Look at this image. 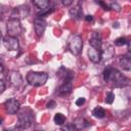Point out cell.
<instances>
[{
	"label": "cell",
	"mask_w": 131,
	"mask_h": 131,
	"mask_svg": "<svg viewBox=\"0 0 131 131\" xmlns=\"http://www.w3.org/2000/svg\"><path fill=\"white\" fill-rule=\"evenodd\" d=\"M102 75H103L104 81L110 82L115 87H124L128 85V79L123 74H121L117 69L108 67L104 69Z\"/></svg>",
	"instance_id": "6da1fadb"
},
{
	"label": "cell",
	"mask_w": 131,
	"mask_h": 131,
	"mask_svg": "<svg viewBox=\"0 0 131 131\" xmlns=\"http://www.w3.org/2000/svg\"><path fill=\"white\" fill-rule=\"evenodd\" d=\"M48 79V75L44 72H29L27 75V81L29 82L30 85L35 86V87H39L42 86L46 83Z\"/></svg>",
	"instance_id": "7a4b0ae2"
},
{
	"label": "cell",
	"mask_w": 131,
	"mask_h": 131,
	"mask_svg": "<svg viewBox=\"0 0 131 131\" xmlns=\"http://www.w3.org/2000/svg\"><path fill=\"white\" fill-rule=\"evenodd\" d=\"M6 30L7 35L12 37H17L23 33V28L20 25V21L15 18H10L6 24Z\"/></svg>",
	"instance_id": "3957f363"
},
{
	"label": "cell",
	"mask_w": 131,
	"mask_h": 131,
	"mask_svg": "<svg viewBox=\"0 0 131 131\" xmlns=\"http://www.w3.org/2000/svg\"><path fill=\"white\" fill-rule=\"evenodd\" d=\"M82 47H83V40L80 36L78 35H74L71 37L70 39V42H69V49L70 51L75 54V55H78L81 50H82Z\"/></svg>",
	"instance_id": "277c9868"
},
{
	"label": "cell",
	"mask_w": 131,
	"mask_h": 131,
	"mask_svg": "<svg viewBox=\"0 0 131 131\" xmlns=\"http://www.w3.org/2000/svg\"><path fill=\"white\" fill-rule=\"evenodd\" d=\"M30 13V8L27 5H20L17 6L15 8H13L12 13H11V18H15V19H23L26 18Z\"/></svg>",
	"instance_id": "5b68a950"
},
{
	"label": "cell",
	"mask_w": 131,
	"mask_h": 131,
	"mask_svg": "<svg viewBox=\"0 0 131 131\" xmlns=\"http://www.w3.org/2000/svg\"><path fill=\"white\" fill-rule=\"evenodd\" d=\"M33 114L27 113V112H23L18 115V126L21 128H28L31 126L32 122H33Z\"/></svg>",
	"instance_id": "8992f818"
},
{
	"label": "cell",
	"mask_w": 131,
	"mask_h": 131,
	"mask_svg": "<svg viewBox=\"0 0 131 131\" xmlns=\"http://www.w3.org/2000/svg\"><path fill=\"white\" fill-rule=\"evenodd\" d=\"M3 45L7 50H10V51L17 50L19 47V44H18L16 37H12L9 35H7L3 38Z\"/></svg>",
	"instance_id": "52a82bcc"
},
{
	"label": "cell",
	"mask_w": 131,
	"mask_h": 131,
	"mask_svg": "<svg viewBox=\"0 0 131 131\" xmlns=\"http://www.w3.org/2000/svg\"><path fill=\"white\" fill-rule=\"evenodd\" d=\"M4 106H5V110L8 114L13 115V114H16L19 111L20 103L16 98H9L8 100L5 101Z\"/></svg>",
	"instance_id": "ba28073f"
},
{
	"label": "cell",
	"mask_w": 131,
	"mask_h": 131,
	"mask_svg": "<svg viewBox=\"0 0 131 131\" xmlns=\"http://www.w3.org/2000/svg\"><path fill=\"white\" fill-rule=\"evenodd\" d=\"M8 80H9L10 84L16 88H18L23 85V77L18 72H15V71L10 72V74L8 75Z\"/></svg>",
	"instance_id": "9c48e42d"
},
{
	"label": "cell",
	"mask_w": 131,
	"mask_h": 131,
	"mask_svg": "<svg viewBox=\"0 0 131 131\" xmlns=\"http://www.w3.org/2000/svg\"><path fill=\"white\" fill-rule=\"evenodd\" d=\"M34 29L36 32V35L38 37H42L43 33L45 32L46 29V23L44 19H42L41 17H38L34 20Z\"/></svg>",
	"instance_id": "30bf717a"
},
{
	"label": "cell",
	"mask_w": 131,
	"mask_h": 131,
	"mask_svg": "<svg viewBox=\"0 0 131 131\" xmlns=\"http://www.w3.org/2000/svg\"><path fill=\"white\" fill-rule=\"evenodd\" d=\"M88 57L94 63L99 62L101 60V49H97L90 46V48L88 49Z\"/></svg>",
	"instance_id": "8fae6325"
},
{
	"label": "cell",
	"mask_w": 131,
	"mask_h": 131,
	"mask_svg": "<svg viewBox=\"0 0 131 131\" xmlns=\"http://www.w3.org/2000/svg\"><path fill=\"white\" fill-rule=\"evenodd\" d=\"M72 90H73L72 81H64L63 84L59 87L58 93H59V95H68L72 92Z\"/></svg>",
	"instance_id": "7c38bea8"
},
{
	"label": "cell",
	"mask_w": 131,
	"mask_h": 131,
	"mask_svg": "<svg viewBox=\"0 0 131 131\" xmlns=\"http://www.w3.org/2000/svg\"><path fill=\"white\" fill-rule=\"evenodd\" d=\"M74 72L68 70V69H64V68H60L59 71H58V76L60 78H62L64 81H72L73 78H74Z\"/></svg>",
	"instance_id": "4fadbf2b"
},
{
	"label": "cell",
	"mask_w": 131,
	"mask_h": 131,
	"mask_svg": "<svg viewBox=\"0 0 131 131\" xmlns=\"http://www.w3.org/2000/svg\"><path fill=\"white\" fill-rule=\"evenodd\" d=\"M72 124L74 125L75 129H84V128H86V127H88L90 125L87 120H85L84 118H81V117L80 118H76Z\"/></svg>",
	"instance_id": "5bb4252c"
},
{
	"label": "cell",
	"mask_w": 131,
	"mask_h": 131,
	"mask_svg": "<svg viewBox=\"0 0 131 131\" xmlns=\"http://www.w3.org/2000/svg\"><path fill=\"white\" fill-rule=\"evenodd\" d=\"M120 66L123 68L125 71H130L131 70V59L128 56H122L120 58Z\"/></svg>",
	"instance_id": "9a60e30c"
},
{
	"label": "cell",
	"mask_w": 131,
	"mask_h": 131,
	"mask_svg": "<svg viewBox=\"0 0 131 131\" xmlns=\"http://www.w3.org/2000/svg\"><path fill=\"white\" fill-rule=\"evenodd\" d=\"M89 44L91 47H94V48H97V49H101V45H102V42H101V38L99 37H96V36H93L90 40H89Z\"/></svg>",
	"instance_id": "2e32d148"
},
{
	"label": "cell",
	"mask_w": 131,
	"mask_h": 131,
	"mask_svg": "<svg viewBox=\"0 0 131 131\" xmlns=\"http://www.w3.org/2000/svg\"><path fill=\"white\" fill-rule=\"evenodd\" d=\"M32 1L41 10H45L46 8H48L49 2H50V0H32Z\"/></svg>",
	"instance_id": "e0dca14e"
},
{
	"label": "cell",
	"mask_w": 131,
	"mask_h": 131,
	"mask_svg": "<svg viewBox=\"0 0 131 131\" xmlns=\"http://www.w3.org/2000/svg\"><path fill=\"white\" fill-rule=\"evenodd\" d=\"M92 115H93L95 118H97V119H102V118H104V116H105V111H104L101 106H96V107L92 111Z\"/></svg>",
	"instance_id": "ac0fdd59"
},
{
	"label": "cell",
	"mask_w": 131,
	"mask_h": 131,
	"mask_svg": "<svg viewBox=\"0 0 131 131\" xmlns=\"http://www.w3.org/2000/svg\"><path fill=\"white\" fill-rule=\"evenodd\" d=\"M66 122V117L64 115H62L61 113H57L55 116H54V123L58 126H61L63 125Z\"/></svg>",
	"instance_id": "d6986e66"
},
{
	"label": "cell",
	"mask_w": 131,
	"mask_h": 131,
	"mask_svg": "<svg viewBox=\"0 0 131 131\" xmlns=\"http://www.w3.org/2000/svg\"><path fill=\"white\" fill-rule=\"evenodd\" d=\"M70 14L73 16V17H79L81 14H82V9L80 7V5H77L75 6L74 8H72L70 10Z\"/></svg>",
	"instance_id": "ffe728a7"
},
{
	"label": "cell",
	"mask_w": 131,
	"mask_h": 131,
	"mask_svg": "<svg viewBox=\"0 0 131 131\" xmlns=\"http://www.w3.org/2000/svg\"><path fill=\"white\" fill-rule=\"evenodd\" d=\"M127 43H128V41H127V39L124 38V37H119V38H117V39L115 40V44H116L117 46H123V45H126Z\"/></svg>",
	"instance_id": "44dd1931"
},
{
	"label": "cell",
	"mask_w": 131,
	"mask_h": 131,
	"mask_svg": "<svg viewBox=\"0 0 131 131\" xmlns=\"http://www.w3.org/2000/svg\"><path fill=\"white\" fill-rule=\"evenodd\" d=\"M114 100H115V94L113 92H111V91L107 92L106 93V96H105V102L107 104H112L114 102Z\"/></svg>",
	"instance_id": "7402d4cb"
},
{
	"label": "cell",
	"mask_w": 131,
	"mask_h": 131,
	"mask_svg": "<svg viewBox=\"0 0 131 131\" xmlns=\"http://www.w3.org/2000/svg\"><path fill=\"white\" fill-rule=\"evenodd\" d=\"M61 130H71V131H73V130H75V127H74V125L73 124H68V125H66V126H62L61 125Z\"/></svg>",
	"instance_id": "603a6c76"
},
{
	"label": "cell",
	"mask_w": 131,
	"mask_h": 131,
	"mask_svg": "<svg viewBox=\"0 0 131 131\" xmlns=\"http://www.w3.org/2000/svg\"><path fill=\"white\" fill-rule=\"evenodd\" d=\"M84 103H85V98L84 97H80V98H78L76 100V105H78V106H81Z\"/></svg>",
	"instance_id": "cb8c5ba5"
},
{
	"label": "cell",
	"mask_w": 131,
	"mask_h": 131,
	"mask_svg": "<svg viewBox=\"0 0 131 131\" xmlns=\"http://www.w3.org/2000/svg\"><path fill=\"white\" fill-rule=\"evenodd\" d=\"M55 105H56V102H55L54 100H50V101L46 104L47 108H53V107H55Z\"/></svg>",
	"instance_id": "d4e9b609"
},
{
	"label": "cell",
	"mask_w": 131,
	"mask_h": 131,
	"mask_svg": "<svg viewBox=\"0 0 131 131\" xmlns=\"http://www.w3.org/2000/svg\"><path fill=\"white\" fill-rule=\"evenodd\" d=\"M96 2H97L99 5H101V6L103 7V9H105V10H108V9H110V7H108L107 5H105V4H104L103 0H96Z\"/></svg>",
	"instance_id": "484cf974"
},
{
	"label": "cell",
	"mask_w": 131,
	"mask_h": 131,
	"mask_svg": "<svg viewBox=\"0 0 131 131\" xmlns=\"http://www.w3.org/2000/svg\"><path fill=\"white\" fill-rule=\"evenodd\" d=\"M73 1H74V0H61L62 4H63L64 6H70V5L73 3Z\"/></svg>",
	"instance_id": "4316f807"
},
{
	"label": "cell",
	"mask_w": 131,
	"mask_h": 131,
	"mask_svg": "<svg viewBox=\"0 0 131 131\" xmlns=\"http://www.w3.org/2000/svg\"><path fill=\"white\" fill-rule=\"evenodd\" d=\"M4 89H5V83L2 80H0V94L4 91Z\"/></svg>",
	"instance_id": "83f0119b"
},
{
	"label": "cell",
	"mask_w": 131,
	"mask_h": 131,
	"mask_svg": "<svg viewBox=\"0 0 131 131\" xmlns=\"http://www.w3.org/2000/svg\"><path fill=\"white\" fill-rule=\"evenodd\" d=\"M85 19H86V21H92L93 20V16L90 15V14H88V15L85 16Z\"/></svg>",
	"instance_id": "f1b7e54d"
},
{
	"label": "cell",
	"mask_w": 131,
	"mask_h": 131,
	"mask_svg": "<svg viewBox=\"0 0 131 131\" xmlns=\"http://www.w3.org/2000/svg\"><path fill=\"white\" fill-rule=\"evenodd\" d=\"M3 71H4V63H3V61L0 59V74H2Z\"/></svg>",
	"instance_id": "f546056e"
},
{
	"label": "cell",
	"mask_w": 131,
	"mask_h": 131,
	"mask_svg": "<svg viewBox=\"0 0 131 131\" xmlns=\"http://www.w3.org/2000/svg\"><path fill=\"white\" fill-rule=\"evenodd\" d=\"M2 121H3V119H2V117H1V116H0V125H1V124H2Z\"/></svg>",
	"instance_id": "4dcf8cb0"
},
{
	"label": "cell",
	"mask_w": 131,
	"mask_h": 131,
	"mask_svg": "<svg viewBox=\"0 0 131 131\" xmlns=\"http://www.w3.org/2000/svg\"><path fill=\"white\" fill-rule=\"evenodd\" d=\"M2 38V34H1V31H0V39Z\"/></svg>",
	"instance_id": "1f68e13d"
}]
</instances>
